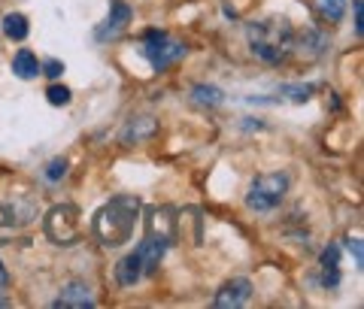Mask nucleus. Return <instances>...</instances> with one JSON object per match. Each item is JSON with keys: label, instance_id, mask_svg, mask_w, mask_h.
I'll use <instances>...</instances> for the list:
<instances>
[{"label": "nucleus", "instance_id": "nucleus-18", "mask_svg": "<svg viewBox=\"0 0 364 309\" xmlns=\"http://www.w3.org/2000/svg\"><path fill=\"white\" fill-rule=\"evenodd\" d=\"M46 97H49L52 107H67L73 94H70V88H67V85H52L49 91H46Z\"/></svg>", "mask_w": 364, "mask_h": 309}, {"label": "nucleus", "instance_id": "nucleus-24", "mask_svg": "<svg viewBox=\"0 0 364 309\" xmlns=\"http://www.w3.org/2000/svg\"><path fill=\"white\" fill-rule=\"evenodd\" d=\"M6 285V270H4V261H0V288Z\"/></svg>", "mask_w": 364, "mask_h": 309}, {"label": "nucleus", "instance_id": "nucleus-7", "mask_svg": "<svg viewBox=\"0 0 364 309\" xmlns=\"http://www.w3.org/2000/svg\"><path fill=\"white\" fill-rule=\"evenodd\" d=\"M249 297H252V282L246 276H237V279H228L219 291L213 297V306L215 309H237V306H246Z\"/></svg>", "mask_w": 364, "mask_h": 309}, {"label": "nucleus", "instance_id": "nucleus-14", "mask_svg": "<svg viewBox=\"0 0 364 309\" xmlns=\"http://www.w3.org/2000/svg\"><path fill=\"white\" fill-rule=\"evenodd\" d=\"M155 128L158 124L152 121V119H131V124L124 128V134H122V140L124 143H140V140H146V136H152L155 134Z\"/></svg>", "mask_w": 364, "mask_h": 309}, {"label": "nucleus", "instance_id": "nucleus-13", "mask_svg": "<svg viewBox=\"0 0 364 309\" xmlns=\"http://www.w3.org/2000/svg\"><path fill=\"white\" fill-rule=\"evenodd\" d=\"M4 33H6L9 40H16V43H25L28 33H31L28 18L21 16V13H6L4 16Z\"/></svg>", "mask_w": 364, "mask_h": 309}, {"label": "nucleus", "instance_id": "nucleus-12", "mask_svg": "<svg viewBox=\"0 0 364 309\" xmlns=\"http://www.w3.org/2000/svg\"><path fill=\"white\" fill-rule=\"evenodd\" d=\"M191 100L198 103V107H207V109H215V107H222V100H225V94H222V88H215V85H195L191 88Z\"/></svg>", "mask_w": 364, "mask_h": 309}, {"label": "nucleus", "instance_id": "nucleus-25", "mask_svg": "<svg viewBox=\"0 0 364 309\" xmlns=\"http://www.w3.org/2000/svg\"><path fill=\"white\" fill-rule=\"evenodd\" d=\"M6 303H9V300H6V297H0V306H6Z\"/></svg>", "mask_w": 364, "mask_h": 309}, {"label": "nucleus", "instance_id": "nucleus-1", "mask_svg": "<svg viewBox=\"0 0 364 309\" xmlns=\"http://www.w3.org/2000/svg\"><path fill=\"white\" fill-rule=\"evenodd\" d=\"M136 222H140V197L136 194H116L109 203H104L95 212L91 231H95L104 249H119L131 243Z\"/></svg>", "mask_w": 364, "mask_h": 309}, {"label": "nucleus", "instance_id": "nucleus-19", "mask_svg": "<svg viewBox=\"0 0 364 309\" xmlns=\"http://www.w3.org/2000/svg\"><path fill=\"white\" fill-rule=\"evenodd\" d=\"M13 231H16V215H13V210H6V206H0V239L9 237Z\"/></svg>", "mask_w": 364, "mask_h": 309}, {"label": "nucleus", "instance_id": "nucleus-22", "mask_svg": "<svg viewBox=\"0 0 364 309\" xmlns=\"http://www.w3.org/2000/svg\"><path fill=\"white\" fill-rule=\"evenodd\" d=\"M343 243H346V249H349V255H352V258H355V267H361V264H364V251H361V239H358V237H346V239H343Z\"/></svg>", "mask_w": 364, "mask_h": 309}, {"label": "nucleus", "instance_id": "nucleus-10", "mask_svg": "<svg viewBox=\"0 0 364 309\" xmlns=\"http://www.w3.org/2000/svg\"><path fill=\"white\" fill-rule=\"evenodd\" d=\"M322 285L325 288H337L340 285V246L328 243L322 251Z\"/></svg>", "mask_w": 364, "mask_h": 309}, {"label": "nucleus", "instance_id": "nucleus-8", "mask_svg": "<svg viewBox=\"0 0 364 309\" xmlns=\"http://www.w3.org/2000/svg\"><path fill=\"white\" fill-rule=\"evenodd\" d=\"M131 18H134L131 6L124 4V0H112V4H109V16H107L104 25H100V28L95 31V37H97L100 43H109V40L122 37L124 28L131 25Z\"/></svg>", "mask_w": 364, "mask_h": 309}, {"label": "nucleus", "instance_id": "nucleus-11", "mask_svg": "<svg viewBox=\"0 0 364 309\" xmlns=\"http://www.w3.org/2000/svg\"><path fill=\"white\" fill-rule=\"evenodd\" d=\"M13 73L18 79H37L40 76V58L31 49H18L13 58Z\"/></svg>", "mask_w": 364, "mask_h": 309}, {"label": "nucleus", "instance_id": "nucleus-6", "mask_svg": "<svg viewBox=\"0 0 364 309\" xmlns=\"http://www.w3.org/2000/svg\"><path fill=\"white\" fill-rule=\"evenodd\" d=\"M46 237L52 239L55 246H73L79 239V231H82V222H79V206L73 203H61L52 206L49 215H46Z\"/></svg>", "mask_w": 364, "mask_h": 309}, {"label": "nucleus", "instance_id": "nucleus-5", "mask_svg": "<svg viewBox=\"0 0 364 309\" xmlns=\"http://www.w3.org/2000/svg\"><path fill=\"white\" fill-rule=\"evenodd\" d=\"M140 52H143V58L149 61V67L155 73H164L170 64H176L179 58H186L188 45L179 43V40H170L164 31H146Z\"/></svg>", "mask_w": 364, "mask_h": 309}, {"label": "nucleus", "instance_id": "nucleus-17", "mask_svg": "<svg viewBox=\"0 0 364 309\" xmlns=\"http://www.w3.org/2000/svg\"><path fill=\"white\" fill-rule=\"evenodd\" d=\"M49 182H58L67 176V158H52L49 164H46V173H43Z\"/></svg>", "mask_w": 364, "mask_h": 309}, {"label": "nucleus", "instance_id": "nucleus-2", "mask_svg": "<svg viewBox=\"0 0 364 309\" xmlns=\"http://www.w3.org/2000/svg\"><path fill=\"white\" fill-rule=\"evenodd\" d=\"M249 49L264 64H286L294 49V28L289 18H261L246 28Z\"/></svg>", "mask_w": 364, "mask_h": 309}, {"label": "nucleus", "instance_id": "nucleus-9", "mask_svg": "<svg viewBox=\"0 0 364 309\" xmlns=\"http://www.w3.org/2000/svg\"><path fill=\"white\" fill-rule=\"evenodd\" d=\"M97 300L91 297V288L85 282H67L61 288V294L52 300L55 309H91Z\"/></svg>", "mask_w": 364, "mask_h": 309}, {"label": "nucleus", "instance_id": "nucleus-21", "mask_svg": "<svg viewBox=\"0 0 364 309\" xmlns=\"http://www.w3.org/2000/svg\"><path fill=\"white\" fill-rule=\"evenodd\" d=\"M64 73V64L58 58H49L46 64H40V76H49V79H58Z\"/></svg>", "mask_w": 364, "mask_h": 309}, {"label": "nucleus", "instance_id": "nucleus-3", "mask_svg": "<svg viewBox=\"0 0 364 309\" xmlns=\"http://www.w3.org/2000/svg\"><path fill=\"white\" fill-rule=\"evenodd\" d=\"M173 215L176 212L170 210V206H161V210H152L149 219H146V237H143V243L134 249L146 276H152V273L158 270L161 258L167 255L170 243L176 239V219Z\"/></svg>", "mask_w": 364, "mask_h": 309}, {"label": "nucleus", "instance_id": "nucleus-23", "mask_svg": "<svg viewBox=\"0 0 364 309\" xmlns=\"http://www.w3.org/2000/svg\"><path fill=\"white\" fill-rule=\"evenodd\" d=\"M352 6H355V33L361 37V31H364V4L361 0H352Z\"/></svg>", "mask_w": 364, "mask_h": 309}, {"label": "nucleus", "instance_id": "nucleus-15", "mask_svg": "<svg viewBox=\"0 0 364 309\" xmlns=\"http://www.w3.org/2000/svg\"><path fill=\"white\" fill-rule=\"evenodd\" d=\"M298 43H301V49H306L310 55H322L328 49V37L322 31H316V28H306L298 37Z\"/></svg>", "mask_w": 364, "mask_h": 309}, {"label": "nucleus", "instance_id": "nucleus-16", "mask_svg": "<svg viewBox=\"0 0 364 309\" xmlns=\"http://www.w3.org/2000/svg\"><path fill=\"white\" fill-rule=\"evenodd\" d=\"M346 13V0H322V16L328 21H340Z\"/></svg>", "mask_w": 364, "mask_h": 309}, {"label": "nucleus", "instance_id": "nucleus-20", "mask_svg": "<svg viewBox=\"0 0 364 309\" xmlns=\"http://www.w3.org/2000/svg\"><path fill=\"white\" fill-rule=\"evenodd\" d=\"M282 94H289L294 103H304V100H310L313 85H286V88H282Z\"/></svg>", "mask_w": 364, "mask_h": 309}, {"label": "nucleus", "instance_id": "nucleus-4", "mask_svg": "<svg viewBox=\"0 0 364 309\" xmlns=\"http://www.w3.org/2000/svg\"><path fill=\"white\" fill-rule=\"evenodd\" d=\"M289 191V176L286 173H261L252 179L246 194V206L255 212H273L282 203Z\"/></svg>", "mask_w": 364, "mask_h": 309}]
</instances>
